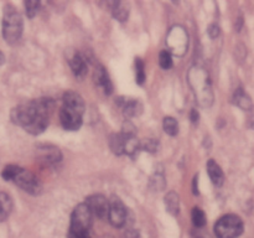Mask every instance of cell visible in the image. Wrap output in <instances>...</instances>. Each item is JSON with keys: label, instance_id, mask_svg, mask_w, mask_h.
Listing matches in <instances>:
<instances>
[{"label": "cell", "instance_id": "6da1fadb", "mask_svg": "<svg viewBox=\"0 0 254 238\" xmlns=\"http://www.w3.org/2000/svg\"><path fill=\"white\" fill-rule=\"evenodd\" d=\"M52 101L46 98L21 103L10 113L12 123L22 126L27 133L39 135L49 126V116L52 108Z\"/></svg>", "mask_w": 254, "mask_h": 238}, {"label": "cell", "instance_id": "7a4b0ae2", "mask_svg": "<svg viewBox=\"0 0 254 238\" xmlns=\"http://www.w3.org/2000/svg\"><path fill=\"white\" fill-rule=\"evenodd\" d=\"M189 82L193 88L195 96L197 97L198 103L203 107L211 106L213 101V93L207 72L200 67H192L189 72Z\"/></svg>", "mask_w": 254, "mask_h": 238}, {"label": "cell", "instance_id": "3957f363", "mask_svg": "<svg viewBox=\"0 0 254 238\" xmlns=\"http://www.w3.org/2000/svg\"><path fill=\"white\" fill-rule=\"evenodd\" d=\"M2 37L7 44H16L22 35L24 20L21 14L12 5H6L2 16Z\"/></svg>", "mask_w": 254, "mask_h": 238}, {"label": "cell", "instance_id": "277c9868", "mask_svg": "<svg viewBox=\"0 0 254 238\" xmlns=\"http://www.w3.org/2000/svg\"><path fill=\"white\" fill-rule=\"evenodd\" d=\"M243 233V221L237 215H225L216 222L215 235L217 238H238Z\"/></svg>", "mask_w": 254, "mask_h": 238}, {"label": "cell", "instance_id": "5b68a950", "mask_svg": "<svg viewBox=\"0 0 254 238\" xmlns=\"http://www.w3.org/2000/svg\"><path fill=\"white\" fill-rule=\"evenodd\" d=\"M12 182H15L19 187H21L26 192L31 193V195H39L42 190L41 183L37 180L36 176L22 168L19 169L15 178H12Z\"/></svg>", "mask_w": 254, "mask_h": 238}, {"label": "cell", "instance_id": "8992f818", "mask_svg": "<svg viewBox=\"0 0 254 238\" xmlns=\"http://www.w3.org/2000/svg\"><path fill=\"white\" fill-rule=\"evenodd\" d=\"M166 42H168V46L170 47V51L173 54L181 56V55L185 54L186 49H188V32L180 26L174 27L169 32Z\"/></svg>", "mask_w": 254, "mask_h": 238}, {"label": "cell", "instance_id": "52a82bcc", "mask_svg": "<svg viewBox=\"0 0 254 238\" xmlns=\"http://www.w3.org/2000/svg\"><path fill=\"white\" fill-rule=\"evenodd\" d=\"M108 220L114 227L119 228L126 225L127 221V207L123 201L119 197H112L109 201V210H108Z\"/></svg>", "mask_w": 254, "mask_h": 238}, {"label": "cell", "instance_id": "ba28073f", "mask_svg": "<svg viewBox=\"0 0 254 238\" xmlns=\"http://www.w3.org/2000/svg\"><path fill=\"white\" fill-rule=\"evenodd\" d=\"M87 206H88L89 211L92 215L96 216L98 218H106L108 216L109 210V201L104 197L103 195H91L86 198L84 201Z\"/></svg>", "mask_w": 254, "mask_h": 238}, {"label": "cell", "instance_id": "9c48e42d", "mask_svg": "<svg viewBox=\"0 0 254 238\" xmlns=\"http://www.w3.org/2000/svg\"><path fill=\"white\" fill-rule=\"evenodd\" d=\"M60 120L66 130H78L82 125V114L62 107L60 111Z\"/></svg>", "mask_w": 254, "mask_h": 238}, {"label": "cell", "instance_id": "30bf717a", "mask_svg": "<svg viewBox=\"0 0 254 238\" xmlns=\"http://www.w3.org/2000/svg\"><path fill=\"white\" fill-rule=\"evenodd\" d=\"M64 107L67 109H71V111L77 112V113L82 114V116H83L84 109H86L83 98L73 91H68L64 94Z\"/></svg>", "mask_w": 254, "mask_h": 238}, {"label": "cell", "instance_id": "8fae6325", "mask_svg": "<svg viewBox=\"0 0 254 238\" xmlns=\"http://www.w3.org/2000/svg\"><path fill=\"white\" fill-rule=\"evenodd\" d=\"M40 159L46 164H57L61 161L62 154L59 148L54 145H42L37 149Z\"/></svg>", "mask_w": 254, "mask_h": 238}, {"label": "cell", "instance_id": "7c38bea8", "mask_svg": "<svg viewBox=\"0 0 254 238\" xmlns=\"http://www.w3.org/2000/svg\"><path fill=\"white\" fill-rule=\"evenodd\" d=\"M69 66H71L72 72L78 78H83L88 71V64H87L86 57L82 54H74L72 59L69 60Z\"/></svg>", "mask_w": 254, "mask_h": 238}, {"label": "cell", "instance_id": "4fadbf2b", "mask_svg": "<svg viewBox=\"0 0 254 238\" xmlns=\"http://www.w3.org/2000/svg\"><path fill=\"white\" fill-rule=\"evenodd\" d=\"M94 81L99 87L103 88L106 94H111L113 92V84H112L108 73H107L106 68L103 66H98L96 68V71H94Z\"/></svg>", "mask_w": 254, "mask_h": 238}, {"label": "cell", "instance_id": "5bb4252c", "mask_svg": "<svg viewBox=\"0 0 254 238\" xmlns=\"http://www.w3.org/2000/svg\"><path fill=\"white\" fill-rule=\"evenodd\" d=\"M207 173L210 176L211 181L213 185L216 186H222L225 182V174H223L221 166L216 163L215 160H208L207 163Z\"/></svg>", "mask_w": 254, "mask_h": 238}, {"label": "cell", "instance_id": "9a60e30c", "mask_svg": "<svg viewBox=\"0 0 254 238\" xmlns=\"http://www.w3.org/2000/svg\"><path fill=\"white\" fill-rule=\"evenodd\" d=\"M233 103L240 107L243 111H251L253 108V103L251 97L246 93L243 88H238L233 94Z\"/></svg>", "mask_w": 254, "mask_h": 238}, {"label": "cell", "instance_id": "2e32d148", "mask_svg": "<svg viewBox=\"0 0 254 238\" xmlns=\"http://www.w3.org/2000/svg\"><path fill=\"white\" fill-rule=\"evenodd\" d=\"M12 210V201L7 193L0 192V222L6 220Z\"/></svg>", "mask_w": 254, "mask_h": 238}, {"label": "cell", "instance_id": "e0dca14e", "mask_svg": "<svg viewBox=\"0 0 254 238\" xmlns=\"http://www.w3.org/2000/svg\"><path fill=\"white\" fill-rule=\"evenodd\" d=\"M124 143H126V136L122 133L112 134L111 138H109V146L116 155H123Z\"/></svg>", "mask_w": 254, "mask_h": 238}, {"label": "cell", "instance_id": "ac0fdd59", "mask_svg": "<svg viewBox=\"0 0 254 238\" xmlns=\"http://www.w3.org/2000/svg\"><path fill=\"white\" fill-rule=\"evenodd\" d=\"M112 5V12H113V16L116 17L119 21H126L128 19L129 15V7L126 2L121 1H114L111 2Z\"/></svg>", "mask_w": 254, "mask_h": 238}, {"label": "cell", "instance_id": "d6986e66", "mask_svg": "<svg viewBox=\"0 0 254 238\" xmlns=\"http://www.w3.org/2000/svg\"><path fill=\"white\" fill-rule=\"evenodd\" d=\"M165 206L166 210L171 213V215L176 216L180 210V200H179V195L174 191H170L168 195L165 196Z\"/></svg>", "mask_w": 254, "mask_h": 238}, {"label": "cell", "instance_id": "ffe728a7", "mask_svg": "<svg viewBox=\"0 0 254 238\" xmlns=\"http://www.w3.org/2000/svg\"><path fill=\"white\" fill-rule=\"evenodd\" d=\"M163 128L166 134L171 136H175L179 133V123L173 117H165L163 120Z\"/></svg>", "mask_w": 254, "mask_h": 238}, {"label": "cell", "instance_id": "44dd1931", "mask_svg": "<svg viewBox=\"0 0 254 238\" xmlns=\"http://www.w3.org/2000/svg\"><path fill=\"white\" fill-rule=\"evenodd\" d=\"M191 217H192V223L195 227L202 228L206 225V215L200 207H193L192 212H191Z\"/></svg>", "mask_w": 254, "mask_h": 238}, {"label": "cell", "instance_id": "7402d4cb", "mask_svg": "<svg viewBox=\"0 0 254 238\" xmlns=\"http://www.w3.org/2000/svg\"><path fill=\"white\" fill-rule=\"evenodd\" d=\"M139 112H140V104H139L138 101H128L124 103L123 113L128 118L138 116Z\"/></svg>", "mask_w": 254, "mask_h": 238}, {"label": "cell", "instance_id": "603a6c76", "mask_svg": "<svg viewBox=\"0 0 254 238\" xmlns=\"http://www.w3.org/2000/svg\"><path fill=\"white\" fill-rule=\"evenodd\" d=\"M159 63H160L161 68L164 69H169L173 67V57H171V54L166 50L160 52L159 55Z\"/></svg>", "mask_w": 254, "mask_h": 238}, {"label": "cell", "instance_id": "cb8c5ba5", "mask_svg": "<svg viewBox=\"0 0 254 238\" xmlns=\"http://www.w3.org/2000/svg\"><path fill=\"white\" fill-rule=\"evenodd\" d=\"M135 73L136 83L143 84L145 81V71H144V62L140 59L135 60Z\"/></svg>", "mask_w": 254, "mask_h": 238}, {"label": "cell", "instance_id": "d4e9b609", "mask_svg": "<svg viewBox=\"0 0 254 238\" xmlns=\"http://www.w3.org/2000/svg\"><path fill=\"white\" fill-rule=\"evenodd\" d=\"M25 9H26L27 17L32 19L39 12L40 1H31V0L30 1H25Z\"/></svg>", "mask_w": 254, "mask_h": 238}, {"label": "cell", "instance_id": "484cf974", "mask_svg": "<svg viewBox=\"0 0 254 238\" xmlns=\"http://www.w3.org/2000/svg\"><path fill=\"white\" fill-rule=\"evenodd\" d=\"M141 148H143L144 150H148V151H151V153H154V151L158 150V141L154 140V139H148L145 143H143Z\"/></svg>", "mask_w": 254, "mask_h": 238}, {"label": "cell", "instance_id": "4316f807", "mask_svg": "<svg viewBox=\"0 0 254 238\" xmlns=\"http://www.w3.org/2000/svg\"><path fill=\"white\" fill-rule=\"evenodd\" d=\"M208 35H210L212 39H216V37L220 35V27H218V25L216 24L210 25V27H208Z\"/></svg>", "mask_w": 254, "mask_h": 238}, {"label": "cell", "instance_id": "83f0119b", "mask_svg": "<svg viewBox=\"0 0 254 238\" xmlns=\"http://www.w3.org/2000/svg\"><path fill=\"white\" fill-rule=\"evenodd\" d=\"M191 121H192V123H196V121L198 120V112L196 111V109H192V111H191Z\"/></svg>", "mask_w": 254, "mask_h": 238}, {"label": "cell", "instance_id": "f1b7e54d", "mask_svg": "<svg viewBox=\"0 0 254 238\" xmlns=\"http://www.w3.org/2000/svg\"><path fill=\"white\" fill-rule=\"evenodd\" d=\"M251 116H250V126L252 129H254V107L251 109Z\"/></svg>", "mask_w": 254, "mask_h": 238}, {"label": "cell", "instance_id": "f546056e", "mask_svg": "<svg viewBox=\"0 0 254 238\" xmlns=\"http://www.w3.org/2000/svg\"><path fill=\"white\" fill-rule=\"evenodd\" d=\"M4 60H5V57H4V55H2V52L0 51V66H1L2 63H4Z\"/></svg>", "mask_w": 254, "mask_h": 238}]
</instances>
